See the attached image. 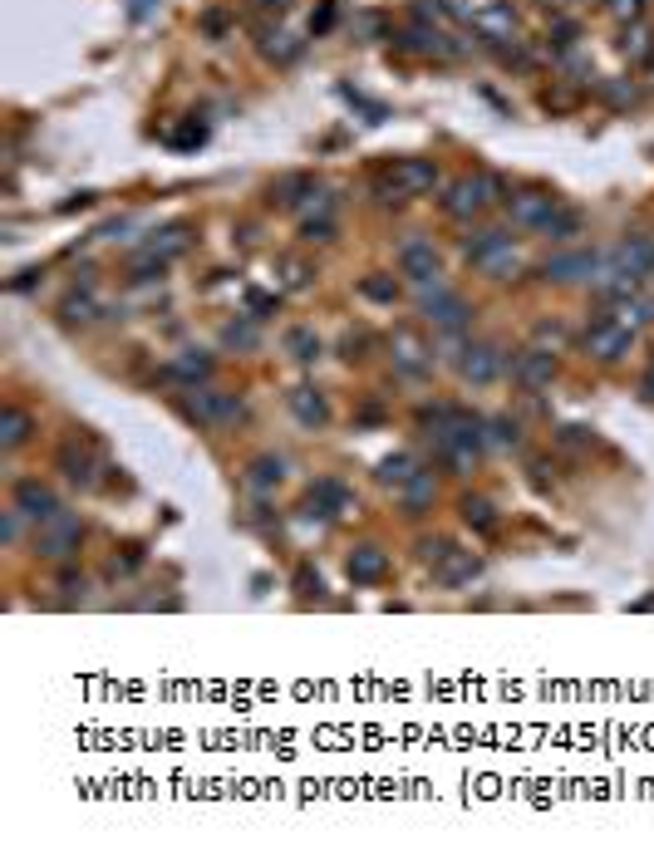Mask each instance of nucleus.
I'll list each match as a JSON object with an SVG mask.
<instances>
[{"label":"nucleus","mask_w":654,"mask_h":860,"mask_svg":"<svg viewBox=\"0 0 654 860\" xmlns=\"http://www.w3.org/2000/svg\"><path fill=\"white\" fill-rule=\"evenodd\" d=\"M640 399H650V403H654V364L645 369V374H640Z\"/></svg>","instance_id":"48"},{"label":"nucleus","mask_w":654,"mask_h":860,"mask_svg":"<svg viewBox=\"0 0 654 860\" xmlns=\"http://www.w3.org/2000/svg\"><path fill=\"white\" fill-rule=\"evenodd\" d=\"M389 349H394V364H399V374H409V379H423V374L433 369V349L418 340L414 325H399V330L389 335Z\"/></svg>","instance_id":"11"},{"label":"nucleus","mask_w":654,"mask_h":860,"mask_svg":"<svg viewBox=\"0 0 654 860\" xmlns=\"http://www.w3.org/2000/svg\"><path fill=\"white\" fill-rule=\"evenodd\" d=\"M30 433H35V418H30L20 403H5V408H0V448L15 453L20 443H30Z\"/></svg>","instance_id":"19"},{"label":"nucleus","mask_w":654,"mask_h":860,"mask_svg":"<svg viewBox=\"0 0 654 860\" xmlns=\"http://www.w3.org/2000/svg\"><path fill=\"white\" fill-rule=\"evenodd\" d=\"M497 197H502V182H497L492 172H468V177H453V182L443 187V212H448L453 222H473V217H482Z\"/></svg>","instance_id":"2"},{"label":"nucleus","mask_w":654,"mask_h":860,"mask_svg":"<svg viewBox=\"0 0 654 860\" xmlns=\"http://www.w3.org/2000/svg\"><path fill=\"white\" fill-rule=\"evenodd\" d=\"M458 512H463V521H468L473 531H482V536H492V531H497V512H492V502H487V497H463V502H458Z\"/></svg>","instance_id":"30"},{"label":"nucleus","mask_w":654,"mask_h":860,"mask_svg":"<svg viewBox=\"0 0 654 860\" xmlns=\"http://www.w3.org/2000/svg\"><path fill=\"white\" fill-rule=\"evenodd\" d=\"M55 462H60V472L74 482V487H94V472H99V448H94L89 438H64L60 453H55Z\"/></svg>","instance_id":"10"},{"label":"nucleus","mask_w":654,"mask_h":860,"mask_svg":"<svg viewBox=\"0 0 654 860\" xmlns=\"http://www.w3.org/2000/svg\"><path fill=\"white\" fill-rule=\"evenodd\" d=\"M310 507L320 516H340V512H350V492L340 487V482H315V492H310Z\"/></svg>","instance_id":"26"},{"label":"nucleus","mask_w":654,"mask_h":860,"mask_svg":"<svg viewBox=\"0 0 654 860\" xmlns=\"http://www.w3.org/2000/svg\"><path fill=\"white\" fill-rule=\"evenodd\" d=\"M605 310H610L620 325H630V330H640V325H650V320H654V300H645L640 290H635V295H620V300H610Z\"/></svg>","instance_id":"23"},{"label":"nucleus","mask_w":654,"mask_h":860,"mask_svg":"<svg viewBox=\"0 0 654 860\" xmlns=\"http://www.w3.org/2000/svg\"><path fill=\"white\" fill-rule=\"evenodd\" d=\"M581 344H586V354H591V359H600V364H615V359H625V354H630L635 330H630V325H620V320L605 310V315H595L591 325H586Z\"/></svg>","instance_id":"5"},{"label":"nucleus","mask_w":654,"mask_h":860,"mask_svg":"<svg viewBox=\"0 0 654 860\" xmlns=\"http://www.w3.org/2000/svg\"><path fill=\"white\" fill-rule=\"evenodd\" d=\"M15 507L30 516V521H50V516L60 512V497H55V487H45L40 477H20V482H15Z\"/></svg>","instance_id":"13"},{"label":"nucleus","mask_w":654,"mask_h":860,"mask_svg":"<svg viewBox=\"0 0 654 860\" xmlns=\"http://www.w3.org/2000/svg\"><path fill=\"white\" fill-rule=\"evenodd\" d=\"M222 340H227V344H237V349H251V344H256V330H251L246 320H232V325L222 330Z\"/></svg>","instance_id":"42"},{"label":"nucleus","mask_w":654,"mask_h":860,"mask_svg":"<svg viewBox=\"0 0 654 860\" xmlns=\"http://www.w3.org/2000/svg\"><path fill=\"white\" fill-rule=\"evenodd\" d=\"M148 10H153V0H133V20H143Z\"/></svg>","instance_id":"49"},{"label":"nucleus","mask_w":654,"mask_h":860,"mask_svg":"<svg viewBox=\"0 0 654 860\" xmlns=\"http://www.w3.org/2000/svg\"><path fill=\"white\" fill-rule=\"evenodd\" d=\"M286 354H291V359H300V364H315V359H320V335H315L310 325L286 330Z\"/></svg>","instance_id":"29"},{"label":"nucleus","mask_w":654,"mask_h":860,"mask_svg":"<svg viewBox=\"0 0 654 860\" xmlns=\"http://www.w3.org/2000/svg\"><path fill=\"white\" fill-rule=\"evenodd\" d=\"M330 20H335V5H320V15L310 20V30L320 35V30H330Z\"/></svg>","instance_id":"47"},{"label":"nucleus","mask_w":654,"mask_h":860,"mask_svg":"<svg viewBox=\"0 0 654 860\" xmlns=\"http://www.w3.org/2000/svg\"><path fill=\"white\" fill-rule=\"evenodd\" d=\"M620 50L630 59H650L654 55V30L645 25V20H630L625 30H620Z\"/></svg>","instance_id":"28"},{"label":"nucleus","mask_w":654,"mask_h":860,"mask_svg":"<svg viewBox=\"0 0 654 860\" xmlns=\"http://www.w3.org/2000/svg\"><path fill=\"white\" fill-rule=\"evenodd\" d=\"M364 344H369V335H364V330H350V335H345V344H340V349H345V359H364V354H359V349H364Z\"/></svg>","instance_id":"45"},{"label":"nucleus","mask_w":654,"mask_h":860,"mask_svg":"<svg viewBox=\"0 0 654 860\" xmlns=\"http://www.w3.org/2000/svg\"><path fill=\"white\" fill-rule=\"evenodd\" d=\"M414 290H418V310H423V320H428L433 330H443V335H463V330H468L473 310H468V300H463L458 290H448L443 281L414 286Z\"/></svg>","instance_id":"3"},{"label":"nucleus","mask_w":654,"mask_h":860,"mask_svg":"<svg viewBox=\"0 0 654 860\" xmlns=\"http://www.w3.org/2000/svg\"><path fill=\"white\" fill-rule=\"evenodd\" d=\"M20 507H10V512L0 516V536H5V541H20Z\"/></svg>","instance_id":"44"},{"label":"nucleus","mask_w":654,"mask_h":860,"mask_svg":"<svg viewBox=\"0 0 654 860\" xmlns=\"http://www.w3.org/2000/svg\"><path fill=\"white\" fill-rule=\"evenodd\" d=\"M433 492H438L433 472H418V477H409V482L399 487V502H404L409 512H418V507H428V502H433Z\"/></svg>","instance_id":"33"},{"label":"nucleus","mask_w":654,"mask_h":860,"mask_svg":"<svg viewBox=\"0 0 654 860\" xmlns=\"http://www.w3.org/2000/svg\"><path fill=\"white\" fill-rule=\"evenodd\" d=\"M182 413L202 428H222V423H237L241 418V399L227 394V389H212V384H197L187 399H182Z\"/></svg>","instance_id":"4"},{"label":"nucleus","mask_w":654,"mask_h":860,"mask_svg":"<svg viewBox=\"0 0 654 860\" xmlns=\"http://www.w3.org/2000/svg\"><path fill=\"white\" fill-rule=\"evenodd\" d=\"M345 575H350L355 585H379V580L389 575V556H384L379 546H355L350 561H345Z\"/></svg>","instance_id":"16"},{"label":"nucleus","mask_w":654,"mask_h":860,"mask_svg":"<svg viewBox=\"0 0 654 860\" xmlns=\"http://www.w3.org/2000/svg\"><path fill=\"white\" fill-rule=\"evenodd\" d=\"M256 5H261V10H286L291 0H256Z\"/></svg>","instance_id":"50"},{"label":"nucleus","mask_w":654,"mask_h":860,"mask_svg":"<svg viewBox=\"0 0 654 860\" xmlns=\"http://www.w3.org/2000/svg\"><path fill=\"white\" fill-rule=\"evenodd\" d=\"M541 236H546V241H561V246H566V241H576V236H581V212L556 202V207H551V217L541 222Z\"/></svg>","instance_id":"25"},{"label":"nucleus","mask_w":654,"mask_h":860,"mask_svg":"<svg viewBox=\"0 0 654 860\" xmlns=\"http://www.w3.org/2000/svg\"><path fill=\"white\" fill-rule=\"evenodd\" d=\"M281 281H286V290H305L310 286V266L296 261V256H281Z\"/></svg>","instance_id":"39"},{"label":"nucleus","mask_w":654,"mask_h":860,"mask_svg":"<svg viewBox=\"0 0 654 860\" xmlns=\"http://www.w3.org/2000/svg\"><path fill=\"white\" fill-rule=\"evenodd\" d=\"M286 403H291V413H296L305 428H325V423H330V403H325V394H320V389H310V384L291 389V394H286Z\"/></svg>","instance_id":"18"},{"label":"nucleus","mask_w":654,"mask_h":860,"mask_svg":"<svg viewBox=\"0 0 654 860\" xmlns=\"http://www.w3.org/2000/svg\"><path fill=\"white\" fill-rule=\"evenodd\" d=\"M261 50H266V59H296L300 55V40L296 35H286V30H261Z\"/></svg>","instance_id":"35"},{"label":"nucleus","mask_w":654,"mask_h":860,"mask_svg":"<svg viewBox=\"0 0 654 860\" xmlns=\"http://www.w3.org/2000/svg\"><path fill=\"white\" fill-rule=\"evenodd\" d=\"M409 477H418L414 453H394V458L379 462V482H384V487H394V492H399V487H404Z\"/></svg>","instance_id":"31"},{"label":"nucleus","mask_w":654,"mask_h":860,"mask_svg":"<svg viewBox=\"0 0 654 860\" xmlns=\"http://www.w3.org/2000/svg\"><path fill=\"white\" fill-rule=\"evenodd\" d=\"M502 349L497 344H468L463 349V359H458V374L468 379V384H492L497 374H502Z\"/></svg>","instance_id":"14"},{"label":"nucleus","mask_w":654,"mask_h":860,"mask_svg":"<svg viewBox=\"0 0 654 860\" xmlns=\"http://www.w3.org/2000/svg\"><path fill=\"white\" fill-rule=\"evenodd\" d=\"M482 271H487V276H492V281H512V276H517V271H522V256H517V251H512V246H507V251H502V256H492V261H487V266H482Z\"/></svg>","instance_id":"37"},{"label":"nucleus","mask_w":654,"mask_h":860,"mask_svg":"<svg viewBox=\"0 0 654 860\" xmlns=\"http://www.w3.org/2000/svg\"><path fill=\"white\" fill-rule=\"evenodd\" d=\"M507 246H512V236H507L502 227H482V231H473V236L463 241V256H468L473 266H487V261H492V256H502Z\"/></svg>","instance_id":"20"},{"label":"nucleus","mask_w":654,"mask_h":860,"mask_svg":"<svg viewBox=\"0 0 654 860\" xmlns=\"http://www.w3.org/2000/svg\"><path fill=\"white\" fill-rule=\"evenodd\" d=\"M556 349H546V344H532V349H522L517 359H512V379L522 384V389H551V379H556Z\"/></svg>","instance_id":"9"},{"label":"nucleus","mask_w":654,"mask_h":860,"mask_svg":"<svg viewBox=\"0 0 654 860\" xmlns=\"http://www.w3.org/2000/svg\"><path fill=\"white\" fill-rule=\"evenodd\" d=\"M551 207H556V197H551V192H541V187H522V192H512V197H507V217H512V227H527V231H541V222L551 217Z\"/></svg>","instance_id":"12"},{"label":"nucleus","mask_w":654,"mask_h":860,"mask_svg":"<svg viewBox=\"0 0 654 860\" xmlns=\"http://www.w3.org/2000/svg\"><path fill=\"white\" fill-rule=\"evenodd\" d=\"M79 541H84V521L74 512H55L50 521H40V536H35V551L45 556V561H69L74 551H79Z\"/></svg>","instance_id":"6"},{"label":"nucleus","mask_w":654,"mask_h":860,"mask_svg":"<svg viewBox=\"0 0 654 860\" xmlns=\"http://www.w3.org/2000/svg\"><path fill=\"white\" fill-rule=\"evenodd\" d=\"M359 295H364V300H374V305H394V300H399V281H394V276H384V271H374V276H364V281H359Z\"/></svg>","instance_id":"34"},{"label":"nucleus","mask_w":654,"mask_h":860,"mask_svg":"<svg viewBox=\"0 0 654 860\" xmlns=\"http://www.w3.org/2000/svg\"><path fill=\"white\" fill-rule=\"evenodd\" d=\"M182 251H187V227H163L153 231V241L138 246V256H153V261H173Z\"/></svg>","instance_id":"24"},{"label":"nucleus","mask_w":654,"mask_h":860,"mask_svg":"<svg viewBox=\"0 0 654 860\" xmlns=\"http://www.w3.org/2000/svg\"><path fill=\"white\" fill-rule=\"evenodd\" d=\"M477 571H482V566H477V556H473V551H458V546H453V551H448V556H443V561L433 566V575H438V580H443L448 590L468 585Z\"/></svg>","instance_id":"21"},{"label":"nucleus","mask_w":654,"mask_h":860,"mask_svg":"<svg viewBox=\"0 0 654 860\" xmlns=\"http://www.w3.org/2000/svg\"><path fill=\"white\" fill-rule=\"evenodd\" d=\"M536 340H551V344H561V340H566V330H561L556 320H541V325H536Z\"/></svg>","instance_id":"46"},{"label":"nucleus","mask_w":654,"mask_h":860,"mask_svg":"<svg viewBox=\"0 0 654 860\" xmlns=\"http://www.w3.org/2000/svg\"><path fill=\"white\" fill-rule=\"evenodd\" d=\"M448 551H453L448 536H423V541H418V561H423V566H438Z\"/></svg>","instance_id":"40"},{"label":"nucleus","mask_w":654,"mask_h":860,"mask_svg":"<svg viewBox=\"0 0 654 860\" xmlns=\"http://www.w3.org/2000/svg\"><path fill=\"white\" fill-rule=\"evenodd\" d=\"M60 315H64V325H89V320L99 315V300H94V286L74 290V295H69V300L60 305Z\"/></svg>","instance_id":"27"},{"label":"nucleus","mask_w":654,"mask_h":860,"mask_svg":"<svg viewBox=\"0 0 654 860\" xmlns=\"http://www.w3.org/2000/svg\"><path fill=\"white\" fill-rule=\"evenodd\" d=\"M281 477H286V462L271 458V453H266V458H256L251 467H246V482H251L256 492H271V487H276Z\"/></svg>","instance_id":"32"},{"label":"nucleus","mask_w":654,"mask_h":860,"mask_svg":"<svg viewBox=\"0 0 654 860\" xmlns=\"http://www.w3.org/2000/svg\"><path fill=\"white\" fill-rule=\"evenodd\" d=\"M473 30L482 35V40H517V20H512V10H507V5H497V0L477 15Z\"/></svg>","instance_id":"22"},{"label":"nucleus","mask_w":654,"mask_h":860,"mask_svg":"<svg viewBox=\"0 0 654 860\" xmlns=\"http://www.w3.org/2000/svg\"><path fill=\"white\" fill-rule=\"evenodd\" d=\"M300 236H305V241H335V212H330V202L300 222Z\"/></svg>","instance_id":"36"},{"label":"nucleus","mask_w":654,"mask_h":860,"mask_svg":"<svg viewBox=\"0 0 654 860\" xmlns=\"http://www.w3.org/2000/svg\"><path fill=\"white\" fill-rule=\"evenodd\" d=\"M399 271H404L414 286H433V281H443V266H438V251H433V241H428V236H409V241L399 246Z\"/></svg>","instance_id":"8"},{"label":"nucleus","mask_w":654,"mask_h":860,"mask_svg":"<svg viewBox=\"0 0 654 860\" xmlns=\"http://www.w3.org/2000/svg\"><path fill=\"white\" fill-rule=\"evenodd\" d=\"M487 438L502 443V448H522V428H517L512 418H492V423H487Z\"/></svg>","instance_id":"38"},{"label":"nucleus","mask_w":654,"mask_h":860,"mask_svg":"<svg viewBox=\"0 0 654 860\" xmlns=\"http://www.w3.org/2000/svg\"><path fill=\"white\" fill-rule=\"evenodd\" d=\"M600 251H591V246H576V251H556V256H546L541 261V276L546 281H556V286H581V281H595L600 276Z\"/></svg>","instance_id":"7"},{"label":"nucleus","mask_w":654,"mask_h":860,"mask_svg":"<svg viewBox=\"0 0 654 860\" xmlns=\"http://www.w3.org/2000/svg\"><path fill=\"white\" fill-rule=\"evenodd\" d=\"M276 202L296 212V207H310V202H325V187H320V177L296 172V177H281V187H276Z\"/></svg>","instance_id":"17"},{"label":"nucleus","mask_w":654,"mask_h":860,"mask_svg":"<svg viewBox=\"0 0 654 860\" xmlns=\"http://www.w3.org/2000/svg\"><path fill=\"white\" fill-rule=\"evenodd\" d=\"M605 10H610L620 25H630V20H645V0H605Z\"/></svg>","instance_id":"41"},{"label":"nucleus","mask_w":654,"mask_h":860,"mask_svg":"<svg viewBox=\"0 0 654 860\" xmlns=\"http://www.w3.org/2000/svg\"><path fill=\"white\" fill-rule=\"evenodd\" d=\"M246 305H251V320H266V315L276 310V295H261V290H251V295H246Z\"/></svg>","instance_id":"43"},{"label":"nucleus","mask_w":654,"mask_h":860,"mask_svg":"<svg viewBox=\"0 0 654 860\" xmlns=\"http://www.w3.org/2000/svg\"><path fill=\"white\" fill-rule=\"evenodd\" d=\"M173 384H187V389H197V384H207L212 379V354H202V349H182V354H173L168 359V369H163Z\"/></svg>","instance_id":"15"},{"label":"nucleus","mask_w":654,"mask_h":860,"mask_svg":"<svg viewBox=\"0 0 654 860\" xmlns=\"http://www.w3.org/2000/svg\"><path fill=\"white\" fill-rule=\"evenodd\" d=\"M438 182H443V172H438L433 158H399V163H389V168L374 172V197H379L384 207H404L409 197L433 192Z\"/></svg>","instance_id":"1"}]
</instances>
